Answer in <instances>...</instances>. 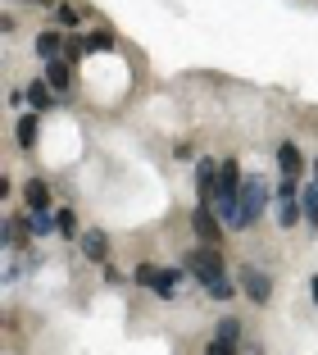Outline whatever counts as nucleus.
I'll use <instances>...</instances> for the list:
<instances>
[{"label": "nucleus", "instance_id": "obj_13", "mask_svg": "<svg viewBox=\"0 0 318 355\" xmlns=\"http://www.w3.org/2000/svg\"><path fill=\"white\" fill-rule=\"evenodd\" d=\"M46 83H51L60 96L69 92V60H51V64H46Z\"/></svg>", "mask_w": 318, "mask_h": 355}, {"label": "nucleus", "instance_id": "obj_9", "mask_svg": "<svg viewBox=\"0 0 318 355\" xmlns=\"http://www.w3.org/2000/svg\"><path fill=\"white\" fill-rule=\"evenodd\" d=\"M82 255H87L91 264H105V260H109V237H105L100 228L82 232Z\"/></svg>", "mask_w": 318, "mask_h": 355}, {"label": "nucleus", "instance_id": "obj_6", "mask_svg": "<svg viewBox=\"0 0 318 355\" xmlns=\"http://www.w3.org/2000/svg\"><path fill=\"white\" fill-rule=\"evenodd\" d=\"M191 228H195V237H200V246H218V241H223V223H218V214L209 205L191 209Z\"/></svg>", "mask_w": 318, "mask_h": 355}, {"label": "nucleus", "instance_id": "obj_24", "mask_svg": "<svg viewBox=\"0 0 318 355\" xmlns=\"http://www.w3.org/2000/svg\"><path fill=\"white\" fill-rule=\"evenodd\" d=\"M309 301L318 305V273H314V278H309Z\"/></svg>", "mask_w": 318, "mask_h": 355}, {"label": "nucleus", "instance_id": "obj_19", "mask_svg": "<svg viewBox=\"0 0 318 355\" xmlns=\"http://www.w3.org/2000/svg\"><path fill=\"white\" fill-rule=\"evenodd\" d=\"M55 19H60L64 28H78V23H82V10H78V5H55Z\"/></svg>", "mask_w": 318, "mask_h": 355}, {"label": "nucleus", "instance_id": "obj_3", "mask_svg": "<svg viewBox=\"0 0 318 355\" xmlns=\"http://www.w3.org/2000/svg\"><path fill=\"white\" fill-rule=\"evenodd\" d=\"M273 219L282 228H296L305 219V205H300V191H296V178H282L277 182V205H273Z\"/></svg>", "mask_w": 318, "mask_h": 355}, {"label": "nucleus", "instance_id": "obj_11", "mask_svg": "<svg viewBox=\"0 0 318 355\" xmlns=\"http://www.w3.org/2000/svg\"><path fill=\"white\" fill-rule=\"evenodd\" d=\"M23 232H28V237H46V232H60V228H55V219L46 209H28V214H23Z\"/></svg>", "mask_w": 318, "mask_h": 355}, {"label": "nucleus", "instance_id": "obj_14", "mask_svg": "<svg viewBox=\"0 0 318 355\" xmlns=\"http://www.w3.org/2000/svg\"><path fill=\"white\" fill-rule=\"evenodd\" d=\"M241 182H246V178H241V164H236V159H223V168H218V187L241 191Z\"/></svg>", "mask_w": 318, "mask_h": 355}, {"label": "nucleus", "instance_id": "obj_8", "mask_svg": "<svg viewBox=\"0 0 318 355\" xmlns=\"http://www.w3.org/2000/svg\"><path fill=\"white\" fill-rule=\"evenodd\" d=\"M277 168H282V178H300L305 173V155L296 150V141H282V146H277Z\"/></svg>", "mask_w": 318, "mask_h": 355}, {"label": "nucleus", "instance_id": "obj_21", "mask_svg": "<svg viewBox=\"0 0 318 355\" xmlns=\"http://www.w3.org/2000/svg\"><path fill=\"white\" fill-rule=\"evenodd\" d=\"M109 46H114V32H105V28H96L91 37H87V55L91 51H109Z\"/></svg>", "mask_w": 318, "mask_h": 355}, {"label": "nucleus", "instance_id": "obj_20", "mask_svg": "<svg viewBox=\"0 0 318 355\" xmlns=\"http://www.w3.org/2000/svg\"><path fill=\"white\" fill-rule=\"evenodd\" d=\"M55 228H60L64 237H73V232H78V214H73V209H55Z\"/></svg>", "mask_w": 318, "mask_h": 355}, {"label": "nucleus", "instance_id": "obj_7", "mask_svg": "<svg viewBox=\"0 0 318 355\" xmlns=\"http://www.w3.org/2000/svg\"><path fill=\"white\" fill-rule=\"evenodd\" d=\"M236 282H241V292H246V296H250V301H255V305H264L268 296H273V278H268L264 269H255V264H246V269H241V278H236Z\"/></svg>", "mask_w": 318, "mask_h": 355}, {"label": "nucleus", "instance_id": "obj_15", "mask_svg": "<svg viewBox=\"0 0 318 355\" xmlns=\"http://www.w3.org/2000/svg\"><path fill=\"white\" fill-rule=\"evenodd\" d=\"M23 200H28V209H46V205H51V191H46V182L32 178L28 187H23Z\"/></svg>", "mask_w": 318, "mask_h": 355}, {"label": "nucleus", "instance_id": "obj_5", "mask_svg": "<svg viewBox=\"0 0 318 355\" xmlns=\"http://www.w3.org/2000/svg\"><path fill=\"white\" fill-rule=\"evenodd\" d=\"M218 168L223 164H214L209 155L195 159V191H200V205H209V209H214V196H218Z\"/></svg>", "mask_w": 318, "mask_h": 355}, {"label": "nucleus", "instance_id": "obj_23", "mask_svg": "<svg viewBox=\"0 0 318 355\" xmlns=\"http://www.w3.org/2000/svg\"><path fill=\"white\" fill-rule=\"evenodd\" d=\"M19 237H23V228H19V223H5V246H10V251H14V246H19Z\"/></svg>", "mask_w": 318, "mask_h": 355}, {"label": "nucleus", "instance_id": "obj_16", "mask_svg": "<svg viewBox=\"0 0 318 355\" xmlns=\"http://www.w3.org/2000/svg\"><path fill=\"white\" fill-rule=\"evenodd\" d=\"M37 132H42V123H37V114H23L19 119V146L32 150V141H37Z\"/></svg>", "mask_w": 318, "mask_h": 355}, {"label": "nucleus", "instance_id": "obj_12", "mask_svg": "<svg viewBox=\"0 0 318 355\" xmlns=\"http://www.w3.org/2000/svg\"><path fill=\"white\" fill-rule=\"evenodd\" d=\"M64 46H69V42H64V32H42V37H37V55H42L46 64H51V60H60V55H64Z\"/></svg>", "mask_w": 318, "mask_h": 355}, {"label": "nucleus", "instance_id": "obj_2", "mask_svg": "<svg viewBox=\"0 0 318 355\" xmlns=\"http://www.w3.org/2000/svg\"><path fill=\"white\" fill-rule=\"evenodd\" d=\"M136 282L150 287L159 301H173L177 296V282H182V269H159V264H136Z\"/></svg>", "mask_w": 318, "mask_h": 355}, {"label": "nucleus", "instance_id": "obj_18", "mask_svg": "<svg viewBox=\"0 0 318 355\" xmlns=\"http://www.w3.org/2000/svg\"><path fill=\"white\" fill-rule=\"evenodd\" d=\"M214 337L218 342H241V319H218Z\"/></svg>", "mask_w": 318, "mask_h": 355}, {"label": "nucleus", "instance_id": "obj_22", "mask_svg": "<svg viewBox=\"0 0 318 355\" xmlns=\"http://www.w3.org/2000/svg\"><path fill=\"white\" fill-rule=\"evenodd\" d=\"M205 355H236V342H218V337H209Z\"/></svg>", "mask_w": 318, "mask_h": 355}, {"label": "nucleus", "instance_id": "obj_10", "mask_svg": "<svg viewBox=\"0 0 318 355\" xmlns=\"http://www.w3.org/2000/svg\"><path fill=\"white\" fill-rule=\"evenodd\" d=\"M23 96H28L32 114H37V110H51V105L60 101V92H55V87L46 83V78H37V83H32V87H28V92H23Z\"/></svg>", "mask_w": 318, "mask_h": 355}, {"label": "nucleus", "instance_id": "obj_17", "mask_svg": "<svg viewBox=\"0 0 318 355\" xmlns=\"http://www.w3.org/2000/svg\"><path fill=\"white\" fill-rule=\"evenodd\" d=\"M300 205H305V219L318 228V182H314V187H305V191H300Z\"/></svg>", "mask_w": 318, "mask_h": 355}, {"label": "nucleus", "instance_id": "obj_4", "mask_svg": "<svg viewBox=\"0 0 318 355\" xmlns=\"http://www.w3.org/2000/svg\"><path fill=\"white\" fill-rule=\"evenodd\" d=\"M264 209H268V182L259 173H250L246 182H241V214H246V228L264 214Z\"/></svg>", "mask_w": 318, "mask_h": 355}, {"label": "nucleus", "instance_id": "obj_1", "mask_svg": "<svg viewBox=\"0 0 318 355\" xmlns=\"http://www.w3.org/2000/svg\"><path fill=\"white\" fill-rule=\"evenodd\" d=\"M186 273H191L200 287H205L214 301H227V296L236 292L232 287V278L223 273V255H218V246H195L191 255H186V264H182Z\"/></svg>", "mask_w": 318, "mask_h": 355}]
</instances>
